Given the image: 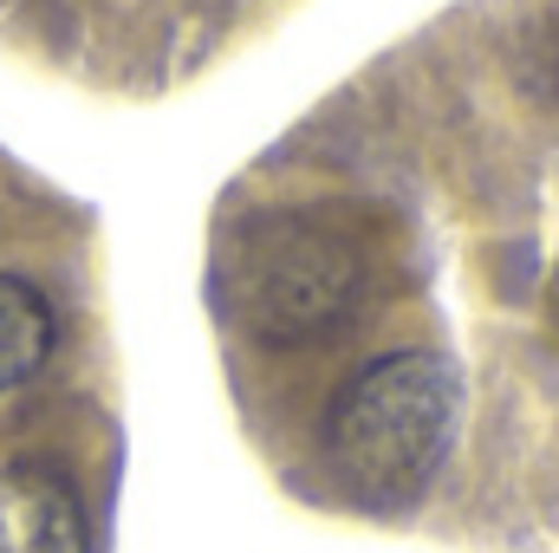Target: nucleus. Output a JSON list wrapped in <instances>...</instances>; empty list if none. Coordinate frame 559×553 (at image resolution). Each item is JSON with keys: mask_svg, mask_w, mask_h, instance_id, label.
Here are the masks:
<instances>
[{"mask_svg": "<svg viewBox=\"0 0 559 553\" xmlns=\"http://www.w3.org/2000/svg\"><path fill=\"white\" fill-rule=\"evenodd\" d=\"M0 553H92V521L66 469L33 456L0 462Z\"/></svg>", "mask_w": 559, "mask_h": 553, "instance_id": "nucleus-3", "label": "nucleus"}, {"mask_svg": "<svg viewBox=\"0 0 559 553\" xmlns=\"http://www.w3.org/2000/svg\"><path fill=\"white\" fill-rule=\"evenodd\" d=\"M462 430V378L442 352H384L358 365L319 423L325 469L365 508H411Z\"/></svg>", "mask_w": 559, "mask_h": 553, "instance_id": "nucleus-1", "label": "nucleus"}, {"mask_svg": "<svg viewBox=\"0 0 559 553\" xmlns=\"http://www.w3.org/2000/svg\"><path fill=\"white\" fill-rule=\"evenodd\" d=\"M52 299L20 274H0V398L20 391L46 358H52Z\"/></svg>", "mask_w": 559, "mask_h": 553, "instance_id": "nucleus-4", "label": "nucleus"}, {"mask_svg": "<svg viewBox=\"0 0 559 553\" xmlns=\"http://www.w3.org/2000/svg\"><path fill=\"white\" fill-rule=\"evenodd\" d=\"M365 242L325 209H261L222 248V306L261 345H319L365 306Z\"/></svg>", "mask_w": 559, "mask_h": 553, "instance_id": "nucleus-2", "label": "nucleus"}]
</instances>
